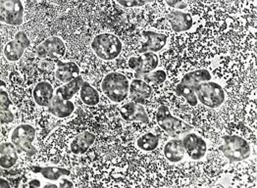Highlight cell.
I'll return each instance as SVG.
<instances>
[{"mask_svg": "<svg viewBox=\"0 0 257 188\" xmlns=\"http://www.w3.org/2000/svg\"><path fill=\"white\" fill-rule=\"evenodd\" d=\"M211 75L207 70H196L186 74L181 82L176 86V94L184 97L191 106H196L198 103L195 90L197 86L202 83L209 82Z\"/></svg>", "mask_w": 257, "mask_h": 188, "instance_id": "6da1fadb", "label": "cell"}, {"mask_svg": "<svg viewBox=\"0 0 257 188\" xmlns=\"http://www.w3.org/2000/svg\"><path fill=\"white\" fill-rule=\"evenodd\" d=\"M101 89L109 100L121 103L128 97L130 83L125 75L113 72L109 73L102 80Z\"/></svg>", "mask_w": 257, "mask_h": 188, "instance_id": "7a4b0ae2", "label": "cell"}, {"mask_svg": "<svg viewBox=\"0 0 257 188\" xmlns=\"http://www.w3.org/2000/svg\"><path fill=\"white\" fill-rule=\"evenodd\" d=\"M123 44L121 40L109 33L97 35L91 42L93 53L104 61H112L116 59L122 51Z\"/></svg>", "mask_w": 257, "mask_h": 188, "instance_id": "3957f363", "label": "cell"}, {"mask_svg": "<svg viewBox=\"0 0 257 188\" xmlns=\"http://www.w3.org/2000/svg\"><path fill=\"white\" fill-rule=\"evenodd\" d=\"M222 140L223 143L219 149L231 163L241 162L249 157L250 146L243 137L238 135H225Z\"/></svg>", "mask_w": 257, "mask_h": 188, "instance_id": "277c9868", "label": "cell"}, {"mask_svg": "<svg viewBox=\"0 0 257 188\" xmlns=\"http://www.w3.org/2000/svg\"><path fill=\"white\" fill-rule=\"evenodd\" d=\"M36 134L37 132L33 125L22 124L12 130L10 138L19 152L25 153L28 157H32L37 154V148L34 145Z\"/></svg>", "mask_w": 257, "mask_h": 188, "instance_id": "5b68a950", "label": "cell"}, {"mask_svg": "<svg viewBox=\"0 0 257 188\" xmlns=\"http://www.w3.org/2000/svg\"><path fill=\"white\" fill-rule=\"evenodd\" d=\"M156 121H157L158 125L165 132L172 134V135L189 133L193 130L192 125L174 117L172 115L169 108L165 105H162L157 109Z\"/></svg>", "mask_w": 257, "mask_h": 188, "instance_id": "8992f818", "label": "cell"}, {"mask_svg": "<svg viewBox=\"0 0 257 188\" xmlns=\"http://www.w3.org/2000/svg\"><path fill=\"white\" fill-rule=\"evenodd\" d=\"M197 100L208 108H218L225 101V91L220 84L205 82L199 84L195 90Z\"/></svg>", "mask_w": 257, "mask_h": 188, "instance_id": "52a82bcc", "label": "cell"}, {"mask_svg": "<svg viewBox=\"0 0 257 188\" xmlns=\"http://www.w3.org/2000/svg\"><path fill=\"white\" fill-rule=\"evenodd\" d=\"M0 20L10 26H21L24 21V6L20 0H2L0 2Z\"/></svg>", "mask_w": 257, "mask_h": 188, "instance_id": "ba28073f", "label": "cell"}, {"mask_svg": "<svg viewBox=\"0 0 257 188\" xmlns=\"http://www.w3.org/2000/svg\"><path fill=\"white\" fill-rule=\"evenodd\" d=\"M31 41L25 32H18L14 39L8 42L3 50L4 57L9 62H16L20 60L25 51L30 47Z\"/></svg>", "mask_w": 257, "mask_h": 188, "instance_id": "9c48e42d", "label": "cell"}, {"mask_svg": "<svg viewBox=\"0 0 257 188\" xmlns=\"http://www.w3.org/2000/svg\"><path fill=\"white\" fill-rule=\"evenodd\" d=\"M66 44L58 37H50L43 41L37 49V55L40 58H48L52 60H58L63 57L66 53Z\"/></svg>", "mask_w": 257, "mask_h": 188, "instance_id": "30bf717a", "label": "cell"}, {"mask_svg": "<svg viewBox=\"0 0 257 188\" xmlns=\"http://www.w3.org/2000/svg\"><path fill=\"white\" fill-rule=\"evenodd\" d=\"M128 67L135 71L136 78L145 74H149L156 70L159 58L156 53H143L140 56H134L128 59Z\"/></svg>", "mask_w": 257, "mask_h": 188, "instance_id": "8fae6325", "label": "cell"}, {"mask_svg": "<svg viewBox=\"0 0 257 188\" xmlns=\"http://www.w3.org/2000/svg\"><path fill=\"white\" fill-rule=\"evenodd\" d=\"M183 145L187 155L193 160H200L207 152V144L202 137L196 133H188L183 138Z\"/></svg>", "mask_w": 257, "mask_h": 188, "instance_id": "7c38bea8", "label": "cell"}, {"mask_svg": "<svg viewBox=\"0 0 257 188\" xmlns=\"http://www.w3.org/2000/svg\"><path fill=\"white\" fill-rule=\"evenodd\" d=\"M145 41L144 43L139 48V53H156L161 51L168 41V37L164 34L152 32V31H146L142 33Z\"/></svg>", "mask_w": 257, "mask_h": 188, "instance_id": "4fadbf2b", "label": "cell"}, {"mask_svg": "<svg viewBox=\"0 0 257 188\" xmlns=\"http://www.w3.org/2000/svg\"><path fill=\"white\" fill-rule=\"evenodd\" d=\"M120 114L127 122H142L144 124L150 123V117L146 108L134 101L123 105L120 109Z\"/></svg>", "mask_w": 257, "mask_h": 188, "instance_id": "5bb4252c", "label": "cell"}, {"mask_svg": "<svg viewBox=\"0 0 257 188\" xmlns=\"http://www.w3.org/2000/svg\"><path fill=\"white\" fill-rule=\"evenodd\" d=\"M151 94L152 87L145 81L141 79H135L130 83L128 96L132 99V101L142 104L150 98Z\"/></svg>", "mask_w": 257, "mask_h": 188, "instance_id": "9a60e30c", "label": "cell"}, {"mask_svg": "<svg viewBox=\"0 0 257 188\" xmlns=\"http://www.w3.org/2000/svg\"><path fill=\"white\" fill-rule=\"evenodd\" d=\"M167 19L171 25L172 30L175 33H183L187 32L192 29L193 20L191 14L179 11V10H173L167 15Z\"/></svg>", "mask_w": 257, "mask_h": 188, "instance_id": "2e32d148", "label": "cell"}, {"mask_svg": "<svg viewBox=\"0 0 257 188\" xmlns=\"http://www.w3.org/2000/svg\"><path fill=\"white\" fill-rule=\"evenodd\" d=\"M48 112L59 119L70 117L75 110V105L71 100H63L59 95L55 94L50 105L47 107Z\"/></svg>", "mask_w": 257, "mask_h": 188, "instance_id": "e0dca14e", "label": "cell"}, {"mask_svg": "<svg viewBox=\"0 0 257 188\" xmlns=\"http://www.w3.org/2000/svg\"><path fill=\"white\" fill-rule=\"evenodd\" d=\"M80 76V68L74 62L58 61L55 77L63 84H68Z\"/></svg>", "mask_w": 257, "mask_h": 188, "instance_id": "ac0fdd59", "label": "cell"}, {"mask_svg": "<svg viewBox=\"0 0 257 188\" xmlns=\"http://www.w3.org/2000/svg\"><path fill=\"white\" fill-rule=\"evenodd\" d=\"M33 95H34L35 102L39 106L48 107L55 94H54L53 86L50 83L42 82L35 86Z\"/></svg>", "mask_w": 257, "mask_h": 188, "instance_id": "d6986e66", "label": "cell"}, {"mask_svg": "<svg viewBox=\"0 0 257 188\" xmlns=\"http://www.w3.org/2000/svg\"><path fill=\"white\" fill-rule=\"evenodd\" d=\"M95 134L89 131H85L77 135L70 144V149L75 155H83L92 146L95 141Z\"/></svg>", "mask_w": 257, "mask_h": 188, "instance_id": "ffe728a7", "label": "cell"}, {"mask_svg": "<svg viewBox=\"0 0 257 188\" xmlns=\"http://www.w3.org/2000/svg\"><path fill=\"white\" fill-rule=\"evenodd\" d=\"M17 148L12 142H1L0 144V167L11 168L18 161Z\"/></svg>", "mask_w": 257, "mask_h": 188, "instance_id": "44dd1931", "label": "cell"}, {"mask_svg": "<svg viewBox=\"0 0 257 188\" xmlns=\"http://www.w3.org/2000/svg\"><path fill=\"white\" fill-rule=\"evenodd\" d=\"M163 153L165 158L171 163L181 162L187 155L183 141L179 139H172L168 141L164 146Z\"/></svg>", "mask_w": 257, "mask_h": 188, "instance_id": "7402d4cb", "label": "cell"}, {"mask_svg": "<svg viewBox=\"0 0 257 188\" xmlns=\"http://www.w3.org/2000/svg\"><path fill=\"white\" fill-rule=\"evenodd\" d=\"M32 170L35 173H40L43 175V178L56 181L61 177H66L71 175V171L64 167H54V166H47V167H32Z\"/></svg>", "mask_w": 257, "mask_h": 188, "instance_id": "603a6c76", "label": "cell"}, {"mask_svg": "<svg viewBox=\"0 0 257 188\" xmlns=\"http://www.w3.org/2000/svg\"><path fill=\"white\" fill-rule=\"evenodd\" d=\"M84 83L85 81L83 77L79 76L70 83L58 87L56 89V94L59 95L63 100H71L81 90Z\"/></svg>", "mask_w": 257, "mask_h": 188, "instance_id": "cb8c5ba5", "label": "cell"}, {"mask_svg": "<svg viewBox=\"0 0 257 188\" xmlns=\"http://www.w3.org/2000/svg\"><path fill=\"white\" fill-rule=\"evenodd\" d=\"M11 100L9 95L3 86L0 88V118H1V125L3 124H10L14 120V115L10 110Z\"/></svg>", "mask_w": 257, "mask_h": 188, "instance_id": "d4e9b609", "label": "cell"}, {"mask_svg": "<svg viewBox=\"0 0 257 188\" xmlns=\"http://www.w3.org/2000/svg\"><path fill=\"white\" fill-rule=\"evenodd\" d=\"M80 96L82 101L87 106H95L99 103L100 98L98 91L87 82L83 84L80 90Z\"/></svg>", "mask_w": 257, "mask_h": 188, "instance_id": "484cf974", "label": "cell"}, {"mask_svg": "<svg viewBox=\"0 0 257 188\" xmlns=\"http://www.w3.org/2000/svg\"><path fill=\"white\" fill-rule=\"evenodd\" d=\"M159 141H160V135L148 132V133L141 135L138 138L137 145L140 149H142L144 151L150 152V151L155 150L158 147Z\"/></svg>", "mask_w": 257, "mask_h": 188, "instance_id": "4316f807", "label": "cell"}, {"mask_svg": "<svg viewBox=\"0 0 257 188\" xmlns=\"http://www.w3.org/2000/svg\"><path fill=\"white\" fill-rule=\"evenodd\" d=\"M136 79H141L149 84H163L166 81L167 75L164 71L159 70V71H154V72H151L149 74L139 76Z\"/></svg>", "mask_w": 257, "mask_h": 188, "instance_id": "83f0119b", "label": "cell"}, {"mask_svg": "<svg viewBox=\"0 0 257 188\" xmlns=\"http://www.w3.org/2000/svg\"><path fill=\"white\" fill-rule=\"evenodd\" d=\"M118 4L125 8H135V7H142L146 4L150 3V1H143V0H118Z\"/></svg>", "mask_w": 257, "mask_h": 188, "instance_id": "f1b7e54d", "label": "cell"}, {"mask_svg": "<svg viewBox=\"0 0 257 188\" xmlns=\"http://www.w3.org/2000/svg\"><path fill=\"white\" fill-rule=\"evenodd\" d=\"M166 4L168 6H170L172 8H175L176 10H183L188 8V3L184 2V1H178V0H168L166 1Z\"/></svg>", "mask_w": 257, "mask_h": 188, "instance_id": "f546056e", "label": "cell"}, {"mask_svg": "<svg viewBox=\"0 0 257 188\" xmlns=\"http://www.w3.org/2000/svg\"><path fill=\"white\" fill-rule=\"evenodd\" d=\"M58 185H59V187L61 188L73 187L74 183L71 180L67 179V178H62Z\"/></svg>", "mask_w": 257, "mask_h": 188, "instance_id": "4dcf8cb0", "label": "cell"}, {"mask_svg": "<svg viewBox=\"0 0 257 188\" xmlns=\"http://www.w3.org/2000/svg\"><path fill=\"white\" fill-rule=\"evenodd\" d=\"M28 185L30 187H41L42 183H41V181L39 179H32V180H30Z\"/></svg>", "mask_w": 257, "mask_h": 188, "instance_id": "1f68e13d", "label": "cell"}, {"mask_svg": "<svg viewBox=\"0 0 257 188\" xmlns=\"http://www.w3.org/2000/svg\"><path fill=\"white\" fill-rule=\"evenodd\" d=\"M0 186L1 188H9L11 185H10L9 181L6 180L5 178H0Z\"/></svg>", "mask_w": 257, "mask_h": 188, "instance_id": "d6a6232c", "label": "cell"}, {"mask_svg": "<svg viewBox=\"0 0 257 188\" xmlns=\"http://www.w3.org/2000/svg\"><path fill=\"white\" fill-rule=\"evenodd\" d=\"M44 187L58 188L59 187V185H57V184H54V183H47V184H45V185H44Z\"/></svg>", "mask_w": 257, "mask_h": 188, "instance_id": "836d02e7", "label": "cell"}]
</instances>
